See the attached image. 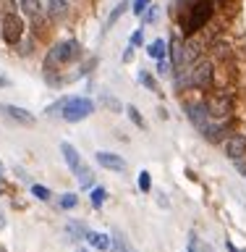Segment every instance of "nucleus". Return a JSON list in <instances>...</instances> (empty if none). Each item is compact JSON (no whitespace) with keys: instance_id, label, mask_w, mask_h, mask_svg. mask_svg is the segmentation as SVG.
Returning a JSON list of instances; mask_svg holds the SVG:
<instances>
[{"instance_id":"nucleus-4","label":"nucleus","mask_w":246,"mask_h":252,"mask_svg":"<svg viewBox=\"0 0 246 252\" xmlns=\"http://www.w3.org/2000/svg\"><path fill=\"white\" fill-rule=\"evenodd\" d=\"M92 113H94V102L89 97H71L60 116H63V121H68V124H79V121H84V118H89Z\"/></svg>"},{"instance_id":"nucleus-23","label":"nucleus","mask_w":246,"mask_h":252,"mask_svg":"<svg viewBox=\"0 0 246 252\" xmlns=\"http://www.w3.org/2000/svg\"><path fill=\"white\" fill-rule=\"evenodd\" d=\"M139 82L147 87V90H152V92H160L157 90V82H155V76L149 74V71H139Z\"/></svg>"},{"instance_id":"nucleus-12","label":"nucleus","mask_w":246,"mask_h":252,"mask_svg":"<svg viewBox=\"0 0 246 252\" xmlns=\"http://www.w3.org/2000/svg\"><path fill=\"white\" fill-rule=\"evenodd\" d=\"M110 250H113V252H137V247H134L131 239L121 231V228H113V236H110Z\"/></svg>"},{"instance_id":"nucleus-32","label":"nucleus","mask_w":246,"mask_h":252,"mask_svg":"<svg viewBox=\"0 0 246 252\" xmlns=\"http://www.w3.org/2000/svg\"><path fill=\"white\" fill-rule=\"evenodd\" d=\"M170 71H173V63L168 58H157V74L165 76V74H170Z\"/></svg>"},{"instance_id":"nucleus-20","label":"nucleus","mask_w":246,"mask_h":252,"mask_svg":"<svg viewBox=\"0 0 246 252\" xmlns=\"http://www.w3.org/2000/svg\"><path fill=\"white\" fill-rule=\"evenodd\" d=\"M100 102H102V105H108L113 113H123V105L113 97V94H100Z\"/></svg>"},{"instance_id":"nucleus-43","label":"nucleus","mask_w":246,"mask_h":252,"mask_svg":"<svg viewBox=\"0 0 246 252\" xmlns=\"http://www.w3.org/2000/svg\"><path fill=\"white\" fill-rule=\"evenodd\" d=\"M207 252H212V250H207Z\"/></svg>"},{"instance_id":"nucleus-29","label":"nucleus","mask_w":246,"mask_h":252,"mask_svg":"<svg viewBox=\"0 0 246 252\" xmlns=\"http://www.w3.org/2000/svg\"><path fill=\"white\" fill-rule=\"evenodd\" d=\"M157 13H160V11H157V5H149V8H147V13H141V27L152 24V21L157 19Z\"/></svg>"},{"instance_id":"nucleus-25","label":"nucleus","mask_w":246,"mask_h":252,"mask_svg":"<svg viewBox=\"0 0 246 252\" xmlns=\"http://www.w3.org/2000/svg\"><path fill=\"white\" fill-rule=\"evenodd\" d=\"M79 184H82V189H89L92 184H94V176H92V171L89 168H86V165H84V168H82V173H79Z\"/></svg>"},{"instance_id":"nucleus-26","label":"nucleus","mask_w":246,"mask_h":252,"mask_svg":"<svg viewBox=\"0 0 246 252\" xmlns=\"http://www.w3.org/2000/svg\"><path fill=\"white\" fill-rule=\"evenodd\" d=\"M76 202H79V197H76L74 192H66V194L60 197V208H63V210H74Z\"/></svg>"},{"instance_id":"nucleus-19","label":"nucleus","mask_w":246,"mask_h":252,"mask_svg":"<svg viewBox=\"0 0 246 252\" xmlns=\"http://www.w3.org/2000/svg\"><path fill=\"white\" fill-rule=\"evenodd\" d=\"M129 0H123V3H118L115 8H113V11H110V16H108V27H113V24L118 21V19H121V16L126 13V11H129Z\"/></svg>"},{"instance_id":"nucleus-18","label":"nucleus","mask_w":246,"mask_h":252,"mask_svg":"<svg viewBox=\"0 0 246 252\" xmlns=\"http://www.w3.org/2000/svg\"><path fill=\"white\" fill-rule=\"evenodd\" d=\"M165 53H168V45H165V39H152L147 47V55H152V58H165Z\"/></svg>"},{"instance_id":"nucleus-17","label":"nucleus","mask_w":246,"mask_h":252,"mask_svg":"<svg viewBox=\"0 0 246 252\" xmlns=\"http://www.w3.org/2000/svg\"><path fill=\"white\" fill-rule=\"evenodd\" d=\"M19 8H21V13L29 16V19H37L39 11H42V3H39V0H19Z\"/></svg>"},{"instance_id":"nucleus-13","label":"nucleus","mask_w":246,"mask_h":252,"mask_svg":"<svg viewBox=\"0 0 246 252\" xmlns=\"http://www.w3.org/2000/svg\"><path fill=\"white\" fill-rule=\"evenodd\" d=\"M186 116L191 118V124L194 126H199V129H204V126L210 124V113H207V108L204 105H186Z\"/></svg>"},{"instance_id":"nucleus-11","label":"nucleus","mask_w":246,"mask_h":252,"mask_svg":"<svg viewBox=\"0 0 246 252\" xmlns=\"http://www.w3.org/2000/svg\"><path fill=\"white\" fill-rule=\"evenodd\" d=\"M68 11H71L68 0H50V3L45 5V13H47V19H50V21L68 19Z\"/></svg>"},{"instance_id":"nucleus-31","label":"nucleus","mask_w":246,"mask_h":252,"mask_svg":"<svg viewBox=\"0 0 246 252\" xmlns=\"http://www.w3.org/2000/svg\"><path fill=\"white\" fill-rule=\"evenodd\" d=\"M149 5H152V0H134V3H131V11L137 13V16H141Z\"/></svg>"},{"instance_id":"nucleus-7","label":"nucleus","mask_w":246,"mask_h":252,"mask_svg":"<svg viewBox=\"0 0 246 252\" xmlns=\"http://www.w3.org/2000/svg\"><path fill=\"white\" fill-rule=\"evenodd\" d=\"M0 116H5L8 121L19 124V126H34L37 118L29 113V110H24L19 105H11V102H0Z\"/></svg>"},{"instance_id":"nucleus-42","label":"nucleus","mask_w":246,"mask_h":252,"mask_svg":"<svg viewBox=\"0 0 246 252\" xmlns=\"http://www.w3.org/2000/svg\"><path fill=\"white\" fill-rule=\"evenodd\" d=\"M0 252H5V250H3V247H0Z\"/></svg>"},{"instance_id":"nucleus-40","label":"nucleus","mask_w":246,"mask_h":252,"mask_svg":"<svg viewBox=\"0 0 246 252\" xmlns=\"http://www.w3.org/2000/svg\"><path fill=\"white\" fill-rule=\"evenodd\" d=\"M0 173H3V163H0Z\"/></svg>"},{"instance_id":"nucleus-22","label":"nucleus","mask_w":246,"mask_h":252,"mask_svg":"<svg viewBox=\"0 0 246 252\" xmlns=\"http://www.w3.org/2000/svg\"><path fill=\"white\" fill-rule=\"evenodd\" d=\"M126 113H129V118H131V124L134 126H139V129H144V118H141V113L137 110V105H126Z\"/></svg>"},{"instance_id":"nucleus-1","label":"nucleus","mask_w":246,"mask_h":252,"mask_svg":"<svg viewBox=\"0 0 246 252\" xmlns=\"http://www.w3.org/2000/svg\"><path fill=\"white\" fill-rule=\"evenodd\" d=\"M82 55H84V50L76 39H63V42H55L50 50H47L42 68H45V74H53L55 68L66 66V63H74V61L82 58Z\"/></svg>"},{"instance_id":"nucleus-37","label":"nucleus","mask_w":246,"mask_h":252,"mask_svg":"<svg viewBox=\"0 0 246 252\" xmlns=\"http://www.w3.org/2000/svg\"><path fill=\"white\" fill-rule=\"evenodd\" d=\"M0 87H11V79H5V76H0Z\"/></svg>"},{"instance_id":"nucleus-5","label":"nucleus","mask_w":246,"mask_h":252,"mask_svg":"<svg viewBox=\"0 0 246 252\" xmlns=\"http://www.w3.org/2000/svg\"><path fill=\"white\" fill-rule=\"evenodd\" d=\"M189 79H191V87H196V90H210L212 82H215V66H212L210 61L199 58V61L194 63Z\"/></svg>"},{"instance_id":"nucleus-16","label":"nucleus","mask_w":246,"mask_h":252,"mask_svg":"<svg viewBox=\"0 0 246 252\" xmlns=\"http://www.w3.org/2000/svg\"><path fill=\"white\" fill-rule=\"evenodd\" d=\"M170 63L173 68H184V45H181V39H173L170 42Z\"/></svg>"},{"instance_id":"nucleus-21","label":"nucleus","mask_w":246,"mask_h":252,"mask_svg":"<svg viewBox=\"0 0 246 252\" xmlns=\"http://www.w3.org/2000/svg\"><path fill=\"white\" fill-rule=\"evenodd\" d=\"M108 200V192L105 187H94L92 189V208H102V202Z\"/></svg>"},{"instance_id":"nucleus-34","label":"nucleus","mask_w":246,"mask_h":252,"mask_svg":"<svg viewBox=\"0 0 246 252\" xmlns=\"http://www.w3.org/2000/svg\"><path fill=\"white\" fill-rule=\"evenodd\" d=\"M0 8H3L5 13H19V3H16V0H0Z\"/></svg>"},{"instance_id":"nucleus-39","label":"nucleus","mask_w":246,"mask_h":252,"mask_svg":"<svg viewBox=\"0 0 246 252\" xmlns=\"http://www.w3.org/2000/svg\"><path fill=\"white\" fill-rule=\"evenodd\" d=\"M239 171H241V176L246 179V165H244V163H239Z\"/></svg>"},{"instance_id":"nucleus-38","label":"nucleus","mask_w":246,"mask_h":252,"mask_svg":"<svg viewBox=\"0 0 246 252\" xmlns=\"http://www.w3.org/2000/svg\"><path fill=\"white\" fill-rule=\"evenodd\" d=\"M0 228H5V213L0 210Z\"/></svg>"},{"instance_id":"nucleus-9","label":"nucleus","mask_w":246,"mask_h":252,"mask_svg":"<svg viewBox=\"0 0 246 252\" xmlns=\"http://www.w3.org/2000/svg\"><path fill=\"white\" fill-rule=\"evenodd\" d=\"M60 153H63V158H66L71 173H74V176H79V173H82V168H84V160H82V155L76 153V147L71 145V142H60Z\"/></svg>"},{"instance_id":"nucleus-6","label":"nucleus","mask_w":246,"mask_h":252,"mask_svg":"<svg viewBox=\"0 0 246 252\" xmlns=\"http://www.w3.org/2000/svg\"><path fill=\"white\" fill-rule=\"evenodd\" d=\"M204 108H207L210 118H220V121H223L225 116H231L233 100L228 97V92H215V94H210V97L204 100Z\"/></svg>"},{"instance_id":"nucleus-33","label":"nucleus","mask_w":246,"mask_h":252,"mask_svg":"<svg viewBox=\"0 0 246 252\" xmlns=\"http://www.w3.org/2000/svg\"><path fill=\"white\" fill-rule=\"evenodd\" d=\"M129 42H131V47H141V42H144V27H139L137 32H134Z\"/></svg>"},{"instance_id":"nucleus-8","label":"nucleus","mask_w":246,"mask_h":252,"mask_svg":"<svg viewBox=\"0 0 246 252\" xmlns=\"http://www.w3.org/2000/svg\"><path fill=\"white\" fill-rule=\"evenodd\" d=\"M223 150L231 160H241L246 155V134H231V137H225Z\"/></svg>"},{"instance_id":"nucleus-36","label":"nucleus","mask_w":246,"mask_h":252,"mask_svg":"<svg viewBox=\"0 0 246 252\" xmlns=\"http://www.w3.org/2000/svg\"><path fill=\"white\" fill-rule=\"evenodd\" d=\"M186 252H196V239H194V236L189 239V250H186Z\"/></svg>"},{"instance_id":"nucleus-41","label":"nucleus","mask_w":246,"mask_h":252,"mask_svg":"<svg viewBox=\"0 0 246 252\" xmlns=\"http://www.w3.org/2000/svg\"><path fill=\"white\" fill-rule=\"evenodd\" d=\"M79 252H89V250H79Z\"/></svg>"},{"instance_id":"nucleus-2","label":"nucleus","mask_w":246,"mask_h":252,"mask_svg":"<svg viewBox=\"0 0 246 252\" xmlns=\"http://www.w3.org/2000/svg\"><path fill=\"white\" fill-rule=\"evenodd\" d=\"M212 13H215V0H196L186 11V16H181V32L186 37H194L202 27H207Z\"/></svg>"},{"instance_id":"nucleus-30","label":"nucleus","mask_w":246,"mask_h":252,"mask_svg":"<svg viewBox=\"0 0 246 252\" xmlns=\"http://www.w3.org/2000/svg\"><path fill=\"white\" fill-rule=\"evenodd\" d=\"M139 189L141 192H149V189H152V176H149V171L139 173Z\"/></svg>"},{"instance_id":"nucleus-28","label":"nucleus","mask_w":246,"mask_h":252,"mask_svg":"<svg viewBox=\"0 0 246 252\" xmlns=\"http://www.w3.org/2000/svg\"><path fill=\"white\" fill-rule=\"evenodd\" d=\"M31 194H34L37 200H42V202H47V200H50V189H47V187H42V184H31Z\"/></svg>"},{"instance_id":"nucleus-14","label":"nucleus","mask_w":246,"mask_h":252,"mask_svg":"<svg viewBox=\"0 0 246 252\" xmlns=\"http://www.w3.org/2000/svg\"><path fill=\"white\" fill-rule=\"evenodd\" d=\"M84 239L89 242V247H94L97 252H108V250H110V236H108V234H100V231H86Z\"/></svg>"},{"instance_id":"nucleus-24","label":"nucleus","mask_w":246,"mask_h":252,"mask_svg":"<svg viewBox=\"0 0 246 252\" xmlns=\"http://www.w3.org/2000/svg\"><path fill=\"white\" fill-rule=\"evenodd\" d=\"M68 231H71V236H74V239H84L89 228H86L84 223H79V220H74V223H68Z\"/></svg>"},{"instance_id":"nucleus-3","label":"nucleus","mask_w":246,"mask_h":252,"mask_svg":"<svg viewBox=\"0 0 246 252\" xmlns=\"http://www.w3.org/2000/svg\"><path fill=\"white\" fill-rule=\"evenodd\" d=\"M24 32H27V24L19 13H3V19H0V39H3L5 45H21L24 39Z\"/></svg>"},{"instance_id":"nucleus-10","label":"nucleus","mask_w":246,"mask_h":252,"mask_svg":"<svg viewBox=\"0 0 246 252\" xmlns=\"http://www.w3.org/2000/svg\"><path fill=\"white\" fill-rule=\"evenodd\" d=\"M94 160H97L102 168H108V171H123V168H126V160H123V158L115 155V153H108V150L94 153Z\"/></svg>"},{"instance_id":"nucleus-15","label":"nucleus","mask_w":246,"mask_h":252,"mask_svg":"<svg viewBox=\"0 0 246 252\" xmlns=\"http://www.w3.org/2000/svg\"><path fill=\"white\" fill-rule=\"evenodd\" d=\"M202 134H204V139L207 142H212V145H218V142H223V137H225V124H207L202 129Z\"/></svg>"},{"instance_id":"nucleus-35","label":"nucleus","mask_w":246,"mask_h":252,"mask_svg":"<svg viewBox=\"0 0 246 252\" xmlns=\"http://www.w3.org/2000/svg\"><path fill=\"white\" fill-rule=\"evenodd\" d=\"M225 247H228V252H246V250H239V247H236L231 239H225Z\"/></svg>"},{"instance_id":"nucleus-27","label":"nucleus","mask_w":246,"mask_h":252,"mask_svg":"<svg viewBox=\"0 0 246 252\" xmlns=\"http://www.w3.org/2000/svg\"><path fill=\"white\" fill-rule=\"evenodd\" d=\"M68 100H71V97H60L58 102H53V105H50V108H47V110H45V113H47V116H60V113H63V108H66V105H68Z\"/></svg>"}]
</instances>
